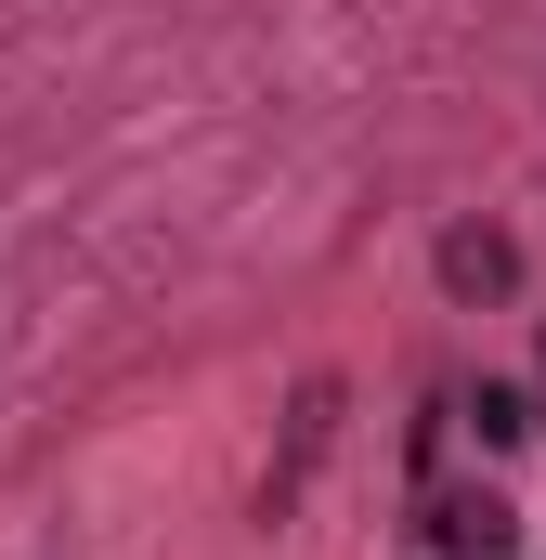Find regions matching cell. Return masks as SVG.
<instances>
[{
  "instance_id": "6da1fadb",
  "label": "cell",
  "mask_w": 546,
  "mask_h": 560,
  "mask_svg": "<svg viewBox=\"0 0 546 560\" xmlns=\"http://www.w3.org/2000/svg\"><path fill=\"white\" fill-rule=\"evenodd\" d=\"M442 287H455V300H521V248H508L495 222H455V235H442Z\"/></svg>"
},
{
  "instance_id": "277c9868",
  "label": "cell",
  "mask_w": 546,
  "mask_h": 560,
  "mask_svg": "<svg viewBox=\"0 0 546 560\" xmlns=\"http://www.w3.org/2000/svg\"><path fill=\"white\" fill-rule=\"evenodd\" d=\"M534 352H546V339H534Z\"/></svg>"
},
{
  "instance_id": "7a4b0ae2",
  "label": "cell",
  "mask_w": 546,
  "mask_h": 560,
  "mask_svg": "<svg viewBox=\"0 0 546 560\" xmlns=\"http://www.w3.org/2000/svg\"><path fill=\"white\" fill-rule=\"evenodd\" d=\"M429 548L442 560H521V535H508L495 495H442V509H429Z\"/></svg>"
},
{
  "instance_id": "3957f363",
  "label": "cell",
  "mask_w": 546,
  "mask_h": 560,
  "mask_svg": "<svg viewBox=\"0 0 546 560\" xmlns=\"http://www.w3.org/2000/svg\"><path fill=\"white\" fill-rule=\"evenodd\" d=\"M455 418H468L482 443H495V456H508V443H534V392H508V378H482V392H468Z\"/></svg>"
}]
</instances>
